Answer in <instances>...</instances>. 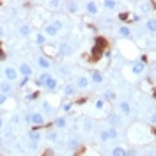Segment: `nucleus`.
<instances>
[{
	"instance_id": "f257e3e1",
	"label": "nucleus",
	"mask_w": 156,
	"mask_h": 156,
	"mask_svg": "<svg viewBox=\"0 0 156 156\" xmlns=\"http://www.w3.org/2000/svg\"><path fill=\"white\" fill-rule=\"evenodd\" d=\"M25 121L29 122L30 126H44V122H46V117L43 115L41 112H29V114H25Z\"/></svg>"
},
{
	"instance_id": "f03ea898",
	"label": "nucleus",
	"mask_w": 156,
	"mask_h": 156,
	"mask_svg": "<svg viewBox=\"0 0 156 156\" xmlns=\"http://www.w3.org/2000/svg\"><path fill=\"white\" fill-rule=\"evenodd\" d=\"M108 124H110V128H115V129H119V128L122 126V115L119 114V112H110L107 117Z\"/></svg>"
},
{
	"instance_id": "7ed1b4c3",
	"label": "nucleus",
	"mask_w": 156,
	"mask_h": 156,
	"mask_svg": "<svg viewBox=\"0 0 156 156\" xmlns=\"http://www.w3.org/2000/svg\"><path fill=\"white\" fill-rule=\"evenodd\" d=\"M57 53H58V57H71V55H73V44H71V43H66V41L60 43Z\"/></svg>"
},
{
	"instance_id": "20e7f679",
	"label": "nucleus",
	"mask_w": 156,
	"mask_h": 156,
	"mask_svg": "<svg viewBox=\"0 0 156 156\" xmlns=\"http://www.w3.org/2000/svg\"><path fill=\"white\" fill-rule=\"evenodd\" d=\"M4 76H5V80H7V82H11V83H12V82H16V80H18V69L16 68H11V66H7V68L4 69Z\"/></svg>"
},
{
	"instance_id": "39448f33",
	"label": "nucleus",
	"mask_w": 156,
	"mask_h": 156,
	"mask_svg": "<svg viewBox=\"0 0 156 156\" xmlns=\"http://www.w3.org/2000/svg\"><path fill=\"white\" fill-rule=\"evenodd\" d=\"M32 73H34V69H32V66H30L29 62H21V64L18 66V75H21V76L30 78Z\"/></svg>"
},
{
	"instance_id": "423d86ee",
	"label": "nucleus",
	"mask_w": 156,
	"mask_h": 156,
	"mask_svg": "<svg viewBox=\"0 0 156 156\" xmlns=\"http://www.w3.org/2000/svg\"><path fill=\"white\" fill-rule=\"evenodd\" d=\"M27 136H29V142H37V144H39V140L43 138V133L37 129V126H30Z\"/></svg>"
},
{
	"instance_id": "0eeeda50",
	"label": "nucleus",
	"mask_w": 156,
	"mask_h": 156,
	"mask_svg": "<svg viewBox=\"0 0 156 156\" xmlns=\"http://www.w3.org/2000/svg\"><path fill=\"white\" fill-rule=\"evenodd\" d=\"M103 53H105V43H103V39H96V46L92 48V55H94V58H99Z\"/></svg>"
},
{
	"instance_id": "6e6552de",
	"label": "nucleus",
	"mask_w": 156,
	"mask_h": 156,
	"mask_svg": "<svg viewBox=\"0 0 156 156\" xmlns=\"http://www.w3.org/2000/svg\"><path fill=\"white\" fill-rule=\"evenodd\" d=\"M14 92V87H12V83L7 82V80H2L0 82V94H5V96H11Z\"/></svg>"
},
{
	"instance_id": "1a4fd4ad",
	"label": "nucleus",
	"mask_w": 156,
	"mask_h": 156,
	"mask_svg": "<svg viewBox=\"0 0 156 156\" xmlns=\"http://www.w3.org/2000/svg\"><path fill=\"white\" fill-rule=\"evenodd\" d=\"M89 85H90V80H89V76H85V75H80V76H76V80H75V87H76V89H87Z\"/></svg>"
},
{
	"instance_id": "9d476101",
	"label": "nucleus",
	"mask_w": 156,
	"mask_h": 156,
	"mask_svg": "<svg viewBox=\"0 0 156 156\" xmlns=\"http://www.w3.org/2000/svg\"><path fill=\"white\" fill-rule=\"evenodd\" d=\"M131 73L133 75H144L146 73V62H142V60H136L131 64Z\"/></svg>"
},
{
	"instance_id": "9b49d317",
	"label": "nucleus",
	"mask_w": 156,
	"mask_h": 156,
	"mask_svg": "<svg viewBox=\"0 0 156 156\" xmlns=\"http://www.w3.org/2000/svg\"><path fill=\"white\" fill-rule=\"evenodd\" d=\"M62 92H64V96L66 98H75L76 96V92H78V89L75 87V83L69 82V83H66V85L62 87Z\"/></svg>"
},
{
	"instance_id": "f8f14e48",
	"label": "nucleus",
	"mask_w": 156,
	"mask_h": 156,
	"mask_svg": "<svg viewBox=\"0 0 156 156\" xmlns=\"http://www.w3.org/2000/svg\"><path fill=\"white\" fill-rule=\"evenodd\" d=\"M37 66L43 71H48L50 68H51V60H50V57H46V55H39L37 57Z\"/></svg>"
},
{
	"instance_id": "ddd939ff",
	"label": "nucleus",
	"mask_w": 156,
	"mask_h": 156,
	"mask_svg": "<svg viewBox=\"0 0 156 156\" xmlns=\"http://www.w3.org/2000/svg\"><path fill=\"white\" fill-rule=\"evenodd\" d=\"M82 147V142H80V138L78 136H75V135H71L68 138V149L69 151H78Z\"/></svg>"
},
{
	"instance_id": "4468645a",
	"label": "nucleus",
	"mask_w": 156,
	"mask_h": 156,
	"mask_svg": "<svg viewBox=\"0 0 156 156\" xmlns=\"http://www.w3.org/2000/svg\"><path fill=\"white\" fill-rule=\"evenodd\" d=\"M44 89H46L48 92H55L58 89V80L55 76H50L48 80H46V83H44Z\"/></svg>"
},
{
	"instance_id": "2eb2a0df",
	"label": "nucleus",
	"mask_w": 156,
	"mask_h": 156,
	"mask_svg": "<svg viewBox=\"0 0 156 156\" xmlns=\"http://www.w3.org/2000/svg\"><path fill=\"white\" fill-rule=\"evenodd\" d=\"M89 80H90V83H96V85H99L103 80H105V76H103V73L101 71H98V69H94L92 73H90V76H89Z\"/></svg>"
},
{
	"instance_id": "dca6fc26",
	"label": "nucleus",
	"mask_w": 156,
	"mask_h": 156,
	"mask_svg": "<svg viewBox=\"0 0 156 156\" xmlns=\"http://www.w3.org/2000/svg\"><path fill=\"white\" fill-rule=\"evenodd\" d=\"M68 126V119H66V117L64 115H58V117H55V119H53V128H55V129H64V128Z\"/></svg>"
},
{
	"instance_id": "f3484780",
	"label": "nucleus",
	"mask_w": 156,
	"mask_h": 156,
	"mask_svg": "<svg viewBox=\"0 0 156 156\" xmlns=\"http://www.w3.org/2000/svg\"><path fill=\"white\" fill-rule=\"evenodd\" d=\"M85 11H87L89 14L94 16V14L99 12V7H98V4L94 2V0H87V2H85Z\"/></svg>"
},
{
	"instance_id": "a211bd4d",
	"label": "nucleus",
	"mask_w": 156,
	"mask_h": 156,
	"mask_svg": "<svg viewBox=\"0 0 156 156\" xmlns=\"http://www.w3.org/2000/svg\"><path fill=\"white\" fill-rule=\"evenodd\" d=\"M50 76H51V75H50L48 71H43V73L34 80V82H36V85H37V87H44V83H46V80H48Z\"/></svg>"
},
{
	"instance_id": "6ab92c4d",
	"label": "nucleus",
	"mask_w": 156,
	"mask_h": 156,
	"mask_svg": "<svg viewBox=\"0 0 156 156\" xmlns=\"http://www.w3.org/2000/svg\"><path fill=\"white\" fill-rule=\"evenodd\" d=\"M43 34H44V36H50V37H55V36L58 34V30L55 29L51 23H46V25L43 27Z\"/></svg>"
},
{
	"instance_id": "aec40b11",
	"label": "nucleus",
	"mask_w": 156,
	"mask_h": 156,
	"mask_svg": "<svg viewBox=\"0 0 156 156\" xmlns=\"http://www.w3.org/2000/svg\"><path fill=\"white\" fill-rule=\"evenodd\" d=\"M18 32H20V36H21V37H27V36H30V32H32L30 23H20Z\"/></svg>"
},
{
	"instance_id": "412c9836",
	"label": "nucleus",
	"mask_w": 156,
	"mask_h": 156,
	"mask_svg": "<svg viewBox=\"0 0 156 156\" xmlns=\"http://www.w3.org/2000/svg\"><path fill=\"white\" fill-rule=\"evenodd\" d=\"M44 138H46L48 142H51V144H55V142H58V131L57 129H48V131L44 133Z\"/></svg>"
},
{
	"instance_id": "4be33fe9",
	"label": "nucleus",
	"mask_w": 156,
	"mask_h": 156,
	"mask_svg": "<svg viewBox=\"0 0 156 156\" xmlns=\"http://www.w3.org/2000/svg\"><path fill=\"white\" fill-rule=\"evenodd\" d=\"M119 110H121V114H126V115H129L131 114V103L129 101H119Z\"/></svg>"
},
{
	"instance_id": "5701e85b",
	"label": "nucleus",
	"mask_w": 156,
	"mask_h": 156,
	"mask_svg": "<svg viewBox=\"0 0 156 156\" xmlns=\"http://www.w3.org/2000/svg\"><path fill=\"white\" fill-rule=\"evenodd\" d=\"M66 9H68L69 14H78L80 12V4L78 2H68L66 4Z\"/></svg>"
},
{
	"instance_id": "b1692460",
	"label": "nucleus",
	"mask_w": 156,
	"mask_h": 156,
	"mask_svg": "<svg viewBox=\"0 0 156 156\" xmlns=\"http://www.w3.org/2000/svg\"><path fill=\"white\" fill-rule=\"evenodd\" d=\"M131 29L129 27H126V25H122V27H119L117 29V36H121V37H131Z\"/></svg>"
},
{
	"instance_id": "393cba45",
	"label": "nucleus",
	"mask_w": 156,
	"mask_h": 156,
	"mask_svg": "<svg viewBox=\"0 0 156 156\" xmlns=\"http://www.w3.org/2000/svg\"><path fill=\"white\" fill-rule=\"evenodd\" d=\"M103 99L105 101H115V98H117V94H115V90H112V89H107V90H103Z\"/></svg>"
},
{
	"instance_id": "a878e982",
	"label": "nucleus",
	"mask_w": 156,
	"mask_h": 156,
	"mask_svg": "<svg viewBox=\"0 0 156 156\" xmlns=\"http://www.w3.org/2000/svg\"><path fill=\"white\" fill-rule=\"evenodd\" d=\"M34 43H36L37 46H44V44H46V36H44L43 32H37V34L34 36Z\"/></svg>"
},
{
	"instance_id": "bb28decb",
	"label": "nucleus",
	"mask_w": 156,
	"mask_h": 156,
	"mask_svg": "<svg viewBox=\"0 0 156 156\" xmlns=\"http://www.w3.org/2000/svg\"><path fill=\"white\" fill-rule=\"evenodd\" d=\"M41 108H43V112H44V117H46V115H53V112H55V110H53V107L50 105L48 101H43Z\"/></svg>"
},
{
	"instance_id": "cd10ccee",
	"label": "nucleus",
	"mask_w": 156,
	"mask_h": 156,
	"mask_svg": "<svg viewBox=\"0 0 156 156\" xmlns=\"http://www.w3.org/2000/svg\"><path fill=\"white\" fill-rule=\"evenodd\" d=\"M101 5H103L105 9H108V11H114L119 4H117L115 0H103V2H101Z\"/></svg>"
},
{
	"instance_id": "c85d7f7f",
	"label": "nucleus",
	"mask_w": 156,
	"mask_h": 156,
	"mask_svg": "<svg viewBox=\"0 0 156 156\" xmlns=\"http://www.w3.org/2000/svg\"><path fill=\"white\" fill-rule=\"evenodd\" d=\"M98 140H99L101 144H105V142H108V140H110L107 129H99V133H98Z\"/></svg>"
},
{
	"instance_id": "c756f323",
	"label": "nucleus",
	"mask_w": 156,
	"mask_h": 156,
	"mask_svg": "<svg viewBox=\"0 0 156 156\" xmlns=\"http://www.w3.org/2000/svg\"><path fill=\"white\" fill-rule=\"evenodd\" d=\"M112 156H126V149L122 146H115L112 149Z\"/></svg>"
},
{
	"instance_id": "7c9ffc66",
	"label": "nucleus",
	"mask_w": 156,
	"mask_h": 156,
	"mask_svg": "<svg viewBox=\"0 0 156 156\" xmlns=\"http://www.w3.org/2000/svg\"><path fill=\"white\" fill-rule=\"evenodd\" d=\"M146 29L151 32V34H154L156 32V20H153V18H149L146 21Z\"/></svg>"
},
{
	"instance_id": "2f4dec72",
	"label": "nucleus",
	"mask_w": 156,
	"mask_h": 156,
	"mask_svg": "<svg viewBox=\"0 0 156 156\" xmlns=\"http://www.w3.org/2000/svg\"><path fill=\"white\" fill-rule=\"evenodd\" d=\"M105 105H107V101H105L103 98H98L96 101H94V108H96V110H103Z\"/></svg>"
},
{
	"instance_id": "473e14b6",
	"label": "nucleus",
	"mask_w": 156,
	"mask_h": 156,
	"mask_svg": "<svg viewBox=\"0 0 156 156\" xmlns=\"http://www.w3.org/2000/svg\"><path fill=\"white\" fill-rule=\"evenodd\" d=\"M73 107H75V105H73V103H71V101H66V103H62V112H64V114H69V112H73Z\"/></svg>"
},
{
	"instance_id": "72a5a7b5",
	"label": "nucleus",
	"mask_w": 156,
	"mask_h": 156,
	"mask_svg": "<svg viewBox=\"0 0 156 156\" xmlns=\"http://www.w3.org/2000/svg\"><path fill=\"white\" fill-rule=\"evenodd\" d=\"M20 122H21V115L20 114H12L11 115V126H18Z\"/></svg>"
},
{
	"instance_id": "f704fd0d",
	"label": "nucleus",
	"mask_w": 156,
	"mask_h": 156,
	"mask_svg": "<svg viewBox=\"0 0 156 156\" xmlns=\"http://www.w3.org/2000/svg\"><path fill=\"white\" fill-rule=\"evenodd\" d=\"M108 136H110V140H115L117 136H119V129H115V128H108Z\"/></svg>"
},
{
	"instance_id": "c9c22d12",
	"label": "nucleus",
	"mask_w": 156,
	"mask_h": 156,
	"mask_svg": "<svg viewBox=\"0 0 156 156\" xmlns=\"http://www.w3.org/2000/svg\"><path fill=\"white\" fill-rule=\"evenodd\" d=\"M37 98H39V90H34V92L27 94V96H25V99H27V101H36Z\"/></svg>"
},
{
	"instance_id": "e433bc0d",
	"label": "nucleus",
	"mask_w": 156,
	"mask_h": 156,
	"mask_svg": "<svg viewBox=\"0 0 156 156\" xmlns=\"http://www.w3.org/2000/svg\"><path fill=\"white\" fill-rule=\"evenodd\" d=\"M83 129H85L87 133L92 129V119H85V121H83Z\"/></svg>"
},
{
	"instance_id": "4c0bfd02",
	"label": "nucleus",
	"mask_w": 156,
	"mask_h": 156,
	"mask_svg": "<svg viewBox=\"0 0 156 156\" xmlns=\"http://www.w3.org/2000/svg\"><path fill=\"white\" fill-rule=\"evenodd\" d=\"M50 23H51V25L58 30V32H60V30H62V27H64V23H62L60 20H53V21H50Z\"/></svg>"
},
{
	"instance_id": "58836bf2",
	"label": "nucleus",
	"mask_w": 156,
	"mask_h": 156,
	"mask_svg": "<svg viewBox=\"0 0 156 156\" xmlns=\"http://www.w3.org/2000/svg\"><path fill=\"white\" fill-rule=\"evenodd\" d=\"M58 73H60V75H64V76H68V75H69V68H68V66H60V68H58Z\"/></svg>"
},
{
	"instance_id": "ea45409f",
	"label": "nucleus",
	"mask_w": 156,
	"mask_h": 156,
	"mask_svg": "<svg viewBox=\"0 0 156 156\" xmlns=\"http://www.w3.org/2000/svg\"><path fill=\"white\" fill-rule=\"evenodd\" d=\"M151 9H153L151 4H142V5H140V11H142V12H149Z\"/></svg>"
},
{
	"instance_id": "a19ab883",
	"label": "nucleus",
	"mask_w": 156,
	"mask_h": 156,
	"mask_svg": "<svg viewBox=\"0 0 156 156\" xmlns=\"http://www.w3.org/2000/svg\"><path fill=\"white\" fill-rule=\"evenodd\" d=\"M50 7H51V9H57V7H60V2H58V0H51V2H50Z\"/></svg>"
},
{
	"instance_id": "79ce46f5",
	"label": "nucleus",
	"mask_w": 156,
	"mask_h": 156,
	"mask_svg": "<svg viewBox=\"0 0 156 156\" xmlns=\"http://www.w3.org/2000/svg\"><path fill=\"white\" fill-rule=\"evenodd\" d=\"M29 149L30 151H37V142H29Z\"/></svg>"
},
{
	"instance_id": "37998d69",
	"label": "nucleus",
	"mask_w": 156,
	"mask_h": 156,
	"mask_svg": "<svg viewBox=\"0 0 156 156\" xmlns=\"http://www.w3.org/2000/svg\"><path fill=\"white\" fill-rule=\"evenodd\" d=\"M11 135H12V129H11V128H7V129L4 131V138H11Z\"/></svg>"
},
{
	"instance_id": "c03bdc74",
	"label": "nucleus",
	"mask_w": 156,
	"mask_h": 156,
	"mask_svg": "<svg viewBox=\"0 0 156 156\" xmlns=\"http://www.w3.org/2000/svg\"><path fill=\"white\" fill-rule=\"evenodd\" d=\"M7 98H9V96H5V94H0V107H2V105L7 101Z\"/></svg>"
},
{
	"instance_id": "a18cd8bd",
	"label": "nucleus",
	"mask_w": 156,
	"mask_h": 156,
	"mask_svg": "<svg viewBox=\"0 0 156 156\" xmlns=\"http://www.w3.org/2000/svg\"><path fill=\"white\" fill-rule=\"evenodd\" d=\"M4 128H5V119H4V117L0 115V131H2Z\"/></svg>"
},
{
	"instance_id": "49530a36",
	"label": "nucleus",
	"mask_w": 156,
	"mask_h": 156,
	"mask_svg": "<svg viewBox=\"0 0 156 156\" xmlns=\"http://www.w3.org/2000/svg\"><path fill=\"white\" fill-rule=\"evenodd\" d=\"M126 156H136V149H129V151H126Z\"/></svg>"
},
{
	"instance_id": "de8ad7c7",
	"label": "nucleus",
	"mask_w": 156,
	"mask_h": 156,
	"mask_svg": "<svg viewBox=\"0 0 156 156\" xmlns=\"http://www.w3.org/2000/svg\"><path fill=\"white\" fill-rule=\"evenodd\" d=\"M29 80H30V78H25V76H23V80L20 82V87H23V85H27V83H29Z\"/></svg>"
},
{
	"instance_id": "09e8293b",
	"label": "nucleus",
	"mask_w": 156,
	"mask_h": 156,
	"mask_svg": "<svg viewBox=\"0 0 156 156\" xmlns=\"http://www.w3.org/2000/svg\"><path fill=\"white\" fill-rule=\"evenodd\" d=\"M128 18H129L128 12H121V14H119V20H128Z\"/></svg>"
},
{
	"instance_id": "8fccbe9b",
	"label": "nucleus",
	"mask_w": 156,
	"mask_h": 156,
	"mask_svg": "<svg viewBox=\"0 0 156 156\" xmlns=\"http://www.w3.org/2000/svg\"><path fill=\"white\" fill-rule=\"evenodd\" d=\"M4 36H5V29H4V27L0 25V39L4 37Z\"/></svg>"
},
{
	"instance_id": "3c124183",
	"label": "nucleus",
	"mask_w": 156,
	"mask_h": 156,
	"mask_svg": "<svg viewBox=\"0 0 156 156\" xmlns=\"http://www.w3.org/2000/svg\"><path fill=\"white\" fill-rule=\"evenodd\" d=\"M0 60H5V51L4 50H0Z\"/></svg>"
},
{
	"instance_id": "603ef678",
	"label": "nucleus",
	"mask_w": 156,
	"mask_h": 156,
	"mask_svg": "<svg viewBox=\"0 0 156 156\" xmlns=\"http://www.w3.org/2000/svg\"><path fill=\"white\" fill-rule=\"evenodd\" d=\"M0 5H2V4H0Z\"/></svg>"
}]
</instances>
